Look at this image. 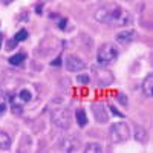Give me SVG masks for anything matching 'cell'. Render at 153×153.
<instances>
[{
  "label": "cell",
  "instance_id": "1",
  "mask_svg": "<svg viewBox=\"0 0 153 153\" xmlns=\"http://www.w3.org/2000/svg\"><path fill=\"white\" fill-rule=\"evenodd\" d=\"M95 20L110 26H127L132 23V16L124 8H121L117 3H107L101 6L95 12Z\"/></svg>",
  "mask_w": 153,
  "mask_h": 153
},
{
  "label": "cell",
  "instance_id": "2",
  "mask_svg": "<svg viewBox=\"0 0 153 153\" xmlns=\"http://www.w3.org/2000/svg\"><path fill=\"white\" fill-rule=\"evenodd\" d=\"M109 136H110V141L112 143H124L130 138V129H129V124L126 123H115L110 126L109 129Z\"/></svg>",
  "mask_w": 153,
  "mask_h": 153
},
{
  "label": "cell",
  "instance_id": "3",
  "mask_svg": "<svg viewBox=\"0 0 153 153\" xmlns=\"http://www.w3.org/2000/svg\"><path fill=\"white\" fill-rule=\"evenodd\" d=\"M52 121L55 126H58L60 129L66 130L72 124V112L69 107H61V109H55L52 112Z\"/></svg>",
  "mask_w": 153,
  "mask_h": 153
},
{
  "label": "cell",
  "instance_id": "4",
  "mask_svg": "<svg viewBox=\"0 0 153 153\" xmlns=\"http://www.w3.org/2000/svg\"><path fill=\"white\" fill-rule=\"evenodd\" d=\"M117 57H118V49L113 45L104 43V45L100 46V49H98V61L100 63L107 65V63H112Z\"/></svg>",
  "mask_w": 153,
  "mask_h": 153
},
{
  "label": "cell",
  "instance_id": "5",
  "mask_svg": "<svg viewBox=\"0 0 153 153\" xmlns=\"http://www.w3.org/2000/svg\"><path fill=\"white\" fill-rule=\"evenodd\" d=\"M60 149H61L63 152H69V153L78 152V150H80V141H78L75 136H66V138L61 141Z\"/></svg>",
  "mask_w": 153,
  "mask_h": 153
},
{
  "label": "cell",
  "instance_id": "6",
  "mask_svg": "<svg viewBox=\"0 0 153 153\" xmlns=\"http://www.w3.org/2000/svg\"><path fill=\"white\" fill-rule=\"evenodd\" d=\"M86 68V63L78 58V57H75V55H68L66 57V69L71 71V72H76V71H81Z\"/></svg>",
  "mask_w": 153,
  "mask_h": 153
},
{
  "label": "cell",
  "instance_id": "7",
  "mask_svg": "<svg viewBox=\"0 0 153 153\" xmlns=\"http://www.w3.org/2000/svg\"><path fill=\"white\" fill-rule=\"evenodd\" d=\"M92 113H94V118L97 120V123H100V124H104V123H107L109 121V115H107V112H106V109L103 107V104H94L92 106Z\"/></svg>",
  "mask_w": 153,
  "mask_h": 153
},
{
  "label": "cell",
  "instance_id": "8",
  "mask_svg": "<svg viewBox=\"0 0 153 153\" xmlns=\"http://www.w3.org/2000/svg\"><path fill=\"white\" fill-rule=\"evenodd\" d=\"M136 38V32L135 31H124L117 34V42L121 45H127V43H132Z\"/></svg>",
  "mask_w": 153,
  "mask_h": 153
},
{
  "label": "cell",
  "instance_id": "9",
  "mask_svg": "<svg viewBox=\"0 0 153 153\" xmlns=\"http://www.w3.org/2000/svg\"><path fill=\"white\" fill-rule=\"evenodd\" d=\"M135 139L139 144H146L149 139V132L143 126H135Z\"/></svg>",
  "mask_w": 153,
  "mask_h": 153
},
{
  "label": "cell",
  "instance_id": "10",
  "mask_svg": "<svg viewBox=\"0 0 153 153\" xmlns=\"http://www.w3.org/2000/svg\"><path fill=\"white\" fill-rule=\"evenodd\" d=\"M143 91L146 94V97H152L153 95V75H147L146 80L143 83Z\"/></svg>",
  "mask_w": 153,
  "mask_h": 153
},
{
  "label": "cell",
  "instance_id": "11",
  "mask_svg": "<svg viewBox=\"0 0 153 153\" xmlns=\"http://www.w3.org/2000/svg\"><path fill=\"white\" fill-rule=\"evenodd\" d=\"M11 149V136L6 132H0V150Z\"/></svg>",
  "mask_w": 153,
  "mask_h": 153
},
{
  "label": "cell",
  "instance_id": "12",
  "mask_svg": "<svg viewBox=\"0 0 153 153\" xmlns=\"http://www.w3.org/2000/svg\"><path fill=\"white\" fill-rule=\"evenodd\" d=\"M75 118H76V123H78V126H81V127H84V126L87 124V115H86L84 109H76Z\"/></svg>",
  "mask_w": 153,
  "mask_h": 153
},
{
  "label": "cell",
  "instance_id": "13",
  "mask_svg": "<svg viewBox=\"0 0 153 153\" xmlns=\"http://www.w3.org/2000/svg\"><path fill=\"white\" fill-rule=\"evenodd\" d=\"M84 152L86 153H101L103 152V147H101V144H98V143H89V144H86Z\"/></svg>",
  "mask_w": 153,
  "mask_h": 153
},
{
  "label": "cell",
  "instance_id": "14",
  "mask_svg": "<svg viewBox=\"0 0 153 153\" xmlns=\"http://www.w3.org/2000/svg\"><path fill=\"white\" fill-rule=\"evenodd\" d=\"M17 98L20 101H23V103H28V101L32 100V94H31L29 89H22V91L19 92V95H17Z\"/></svg>",
  "mask_w": 153,
  "mask_h": 153
},
{
  "label": "cell",
  "instance_id": "15",
  "mask_svg": "<svg viewBox=\"0 0 153 153\" xmlns=\"http://www.w3.org/2000/svg\"><path fill=\"white\" fill-rule=\"evenodd\" d=\"M25 58H26V54L20 52V54L12 55V57L9 58V63H11V65H14V66H17V65H22V63L25 61Z\"/></svg>",
  "mask_w": 153,
  "mask_h": 153
},
{
  "label": "cell",
  "instance_id": "16",
  "mask_svg": "<svg viewBox=\"0 0 153 153\" xmlns=\"http://www.w3.org/2000/svg\"><path fill=\"white\" fill-rule=\"evenodd\" d=\"M28 31L26 29H20L17 34H16V37H14V40L19 43V42H23V40H26V38H28Z\"/></svg>",
  "mask_w": 153,
  "mask_h": 153
},
{
  "label": "cell",
  "instance_id": "17",
  "mask_svg": "<svg viewBox=\"0 0 153 153\" xmlns=\"http://www.w3.org/2000/svg\"><path fill=\"white\" fill-rule=\"evenodd\" d=\"M6 101H5V98L3 97H0V117H3L5 115V112H6Z\"/></svg>",
  "mask_w": 153,
  "mask_h": 153
},
{
  "label": "cell",
  "instance_id": "18",
  "mask_svg": "<svg viewBox=\"0 0 153 153\" xmlns=\"http://www.w3.org/2000/svg\"><path fill=\"white\" fill-rule=\"evenodd\" d=\"M76 81L81 83V84H87L91 80H89V76H87V75H78V76H76Z\"/></svg>",
  "mask_w": 153,
  "mask_h": 153
},
{
  "label": "cell",
  "instance_id": "19",
  "mask_svg": "<svg viewBox=\"0 0 153 153\" xmlns=\"http://www.w3.org/2000/svg\"><path fill=\"white\" fill-rule=\"evenodd\" d=\"M66 25H68V20H65V19H63V20H60L58 26H60V29H65V28H66Z\"/></svg>",
  "mask_w": 153,
  "mask_h": 153
},
{
  "label": "cell",
  "instance_id": "20",
  "mask_svg": "<svg viewBox=\"0 0 153 153\" xmlns=\"http://www.w3.org/2000/svg\"><path fill=\"white\" fill-rule=\"evenodd\" d=\"M16 45H17V42H16V40L8 42V49H14V48H16Z\"/></svg>",
  "mask_w": 153,
  "mask_h": 153
},
{
  "label": "cell",
  "instance_id": "21",
  "mask_svg": "<svg viewBox=\"0 0 153 153\" xmlns=\"http://www.w3.org/2000/svg\"><path fill=\"white\" fill-rule=\"evenodd\" d=\"M118 100H120V103H121V104H124V106L127 104V100H126V97H124L123 94H121V95L118 97Z\"/></svg>",
  "mask_w": 153,
  "mask_h": 153
},
{
  "label": "cell",
  "instance_id": "22",
  "mask_svg": "<svg viewBox=\"0 0 153 153\" xmlns=\"http://www.w3.org/2000/svg\"><path fill=\"white\" fill-rule=\"evenodd\" d=\"M110 110H112L115 115H118V117H123V113H121V112H118L117 109H115V106H110Z\"/></svg>",
  "mask_w": 153,
  "mask_h": 153
},
{
  "label": "cell",
  "instance_id": "23",
  "mask_svg": "<svg viewBox=\"0 0 153 153\" xmlns=\"http://www.w3.org/2000/svg\"><path fill=\"white\" fill-rule=\"evenodd\" d=\"M61 65V58H57L55 61H52V66H60Z\"/></svg>",
  "mask_w": 153,
  "mask_h": 153
},
{
  "label": "cell",
  "instance_id": "24",
  "mask_svg": "<svg viewBox=\"0 0 153 153\" xmlns=\"http://www.w3.org/2000/svg\"><path fill=\"white\" fill-rule=\"evenodd\" d=\"M35 11H37V14H42V11H43V9H42V6H37Z\"/></svg>",
  "mask_w": 153,
  "mask_h": 153
},
{
  "label": "cell",
  "instance_id": "25",
  "mask_svg": "<svg viewBox=\"0 0 153 153\" xmlns=\"http://www.w3.org/2000/svg\"><path fill=\"white\" fill-rule=\"evenodd\" d=\"M2 42H3V34H0V48H2Z\"/></svg>",
  "mask_w": 153,
  "mask_h": 153
},
{
  "label": "cell",
  "instance_id": "26",
  "mask_svg": "<svg viewBox=\"0 0 153 153\" xmlns=\"http://www.w3.org/2000/svg\"><path fill=\"white\" fill-rule=\"evenodd\" d=\"M80 2H87V0H80Z\"/></svg>",
  "mask_w": 153,
  "mask_h": 153
}]
</instances>
